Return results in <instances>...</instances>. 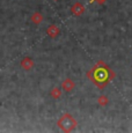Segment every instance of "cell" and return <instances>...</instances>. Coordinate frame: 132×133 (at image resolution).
<instances>
[{"instance_id": "cell-1", "label": "cell", "mask_w": 132, "mask_h": 133, "mask_svg": "<svg viewBox=\"0 0 132 133\" xmlns=\"http://www.w3.org/2000/svg\"><path fill=\"white\" fill-rule=\"evenodd\" d=\"M87 78L97 87L100 90H103L111 81L115 79L116 73L109 67L103 60H98L95 65L86 73Z\"/></svg>"}, {"instance_id": "cell-2", "label": "cell", "mask_w": 132, "mask_h": 133, "mask_svg": "<svg viewBox=\"0 0 132 133\" xmlns=\"http://www.w3.org/2000/svg\"><path fill=\"white\" fill-rule=\"evenodd\" d=\"M77 125H78L77 121H75L72 115H70V114L64 115V116L58 121V126L64 132H72L73 130L77 127Z\"/></svg>"}, {"instance_id": "cell-3", "label": "cell", "mask_w": 132, "mask_h": 133, "mask_svg": "<svg viewBox=\"0 0 132 133\" xmlns=\"http://www.w3.org/2000/svg\"><path fill=\"white\" fill-rule=\"evenodd\" d=\"M71 13L73 15H75V16H81L85 13V7H83V5L81 2H75L72 6V8H71Z\"/></svg>"}, {"instance_id": "cell-4", "label": "cell", "mask_w": 132, "mask_h": 133, "mask_svg": "<svg viewBox=\"0 0 132 133\" xmlns=\"http://www.w3.org/2000/svg\"><path fill=\"white\" fill-rule=\"evenodd\" d=\"M74 87H75V83L71 79H66L64 82H63V89L65 91H72Z\"/></svg>"}, {"instance_id": "cell-5", "label": "cell", "mask_w": 132, "mask_h": 133, "mask_svg": "<svg viewBox=\"0 0 132 133\" xmlns=\"http://www.w3.org/2000/svg\"><path fill=\"white\" fill-rule=\"evenodd\" d=\"M97 103H98V105H101V107H105V105H108V103H109V98L104 95H101L97 98Z\"/></svg>"}, {"instance_id": "cell-6", "label": "cell", "mask_w": 132, "mask_h": 133, "mask_svg": "<svg viewBox=\"0 0 132 133\" xmlns=\"http://www.w3.org/2000/svg\"><path fill=\"white\" fill-rule=\"evenodd\" d=\"M48 32H49V35L51 37H56L58 34H59V29H58L56 25H51V27L48 29Z\"/></svg>"}, {"instance_id": "cell-7", "label": "cell", "mask_w": 132, "mask_h": 133, "mask_svg": "<svg viewBox=\"0 0 132 133\" xmlns=\"http://www.w3.org/2000/svg\"><path fill=\"white\" fill-rule=\"evenodd\" d=\"M60 95H62V91L59 90V89H53L52 90V96H53V98H58V97H60Z\"/></svg>"}, {"instance_id": "cell-8", "label": "cell", "mask_w": 132, "mask_h": 133, "mask_svg": "<svg viewBox=\"0 0 132 133\" xmlns=\"http://www.w3.org/2000/svg\"><path fill=\"white\" fill-rule=\"evenodd\" d=\"M105 1H107V0H90V2H97V4H100V5L104 4Z\"/></svg>"}]
</instances>
